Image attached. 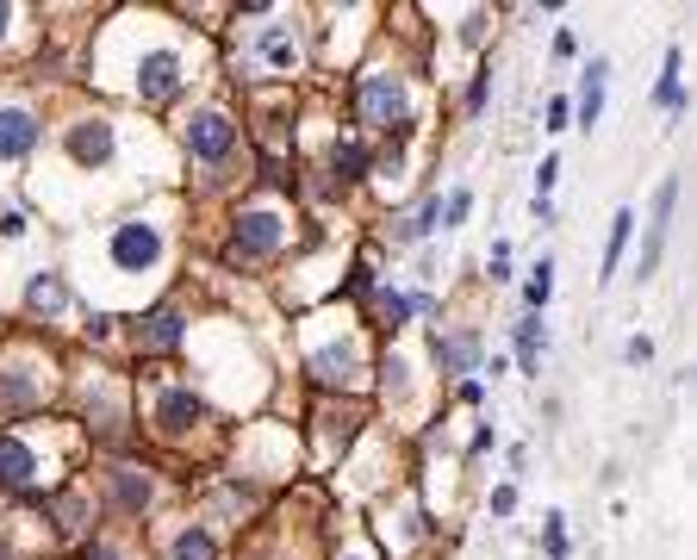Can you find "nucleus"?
Masks as SVG:
<instances>
[{
  "mask_svg": "<svg viewBox=\"0 0 697 560\" xmlns=\"http://www.w3.org/2000/svg\"><path fill=\"white\" fill-rule=\"evenodd\" d=\"M187 144H194V156H206V162H218V156L237 144V125L218 106H206V113H194L187 118Z\"/></svg>",
  "mask_w": 697,
  "mask_h": 560,
  "instance_id": "obj_1",
  "label": "nucleus"
},
{
  "mask_svg": "<svg viewBox=\"0 0 697 560\" xmlns=\"http://www.w3.org/2000/svg\"><path fill=\"white\" fill-rule=\"evenodd\" d=\"M156 255H162L156 225H118V237H113V262L118 268H150Z\"/></svg>",
  "mask_w": 697,
  "mask_h": 560,
  "instance_id": "obj_2",
  "label": "nucleus"
},
{
  "mask_svg": "<svg viewBox=\"0 0 697 560\" xmlns=\"http://www.w3.org/2000/svg\"><path fill=\"white\" fill-rule=\"evenodd\" d=\"M362 106H368L374 125H399V118H405V88L392 76H368L362 81Z\"/></svg>",
  "mask_w": 697,
  "mask_h": 560,
  "instance_id": "obj_3",
  "label": "nucleus"
},
{
  "mask_svg": "<svg viewBox=\"0 0 697 560\" xmlns=\"http://www.w3.org/2000/svg\"><path fill=\"white\" fill-rule=\"evenodd\" d=\"M174 343H181V311L174 306L150 311V318L137 324V355H169Z\"/></svg>",
  "mask_w": 697,
  "mask_h": 560,
  "instance_id": "obj_4",
  "label": "nucleus"
},
{
  "mask_svg": "<svg viewBox=\"0 0 697 560\" xmlns=\"http://www.w3.org/2000/svg\"><path fill=\"white\" fill-rule=\"evenodd\" d=\"M174 88H181V62H174L169 50L144 57V69H137V94H144V100H169Z\"/></svg>",
  "mask_w": 697,
  "mask_h": 560,
  "instance_id": "obj_5",
  "label": "nucleus"
},
{
  "mask_svg": "<svg viewBox=\"0 0 697 560\" xmlns=\"http://www.w3.org/2000/svg\"><path fill=\"white\" fill-rule=\"evenodd\" d=\"M281 243V213H250L237 218V250L243 255H268Z\"/></svg>",
  "mask_w": 697,
  "mask_h": 560,
  "instance_id": "obj_6",
  "label": "nucleus"
},
{
  "mask_svg": "<svg viewBox=\"0 0 697 560\" xmlns=\"http://www.w3.org/2000/svg\"><path fill=\"white\" fill-rule=\"evenodd\" d=\"M38 144V118L25 113V106H7L0 113V156H25Z\"/></svg>",
  "mask_w": 697,
  "mask_h": 560,
  "instance_id": "obj_7",
  "label": "nucleus"
},
{
  "mask_svg": "<svg viewBox=\"0 0 697 560\" xmlns=\"http://www.w3.org/2000/svg\"><path fill=\"white\" fill-rule=\"evenodd\" d=\"M69 156H76V162H106V156H113V125H76V132H69Z\"/></svg>",
  "mask_w": 697,
  "mask_h": 560,
  "instance_id": "obj_8",
  "label": "nucleus"
},
{
  "mask_svg": "<svg viewBox=\"0 0 697 560\" xmlns=\"http://www.w3.org/2000/svg\"><path fill=\"white\" fill-rule=\"evenodd\" d=\"M436 362H443L448 374H473V362H480V336H473V330H461V336H436Z\"/></svg>",
  "mask_w": 697,
  "mask_h": 560,
  "instance_id": "obj_9",
  "label": "nucleus"
},
{
  "mask_svg": "<svg viewBox=\"0 0 697 560\" xmlns=\"http://www.w3.org/2000/svg\"><path fill=\"white\" fill-rule=\"evenodd\" d=\"M38 473V461H32V448L13 443V436H0V485H25Z\"/></svg>",
  "mask_w": 697,
  "mask_h": 560,
  "instance_id": "obj_10",
  "label": "nucleus"
},
{
  "mask_svg": "<svg viewBox=\"0 0 697 560\" xmlns=\"http://www.w3.org/2000/svg\"><path fill=\"white\" fill-rule=\"evenodd\" d=\"M156 418H162V430H194L199 424V399L194 392H162V405H156Z\"/></svg>",
  "mask_w": 697,
  "mask_h": 560,
  "instance_id": "obj_11",
  "label": "nucleus"
},
{
  "mask_svg": "<svg viewBox=\"0 0 697 560\" xmlns=\"http://www.w3.org/2000/svg\"><path fill=\"white\" fill-rule=\"evenodd\" d=\"M25 299H32V311H62V306H69V287H62L57 274H38Z\"/></svg>",
  "mask_w": 697,
  "mask_h": 560,
  "instance_id": "obj_12",
  "label": "nucleus"
},
{
  "mask_svg": "<svg viewBox=\"0 0 697 560\" xmlns=\"http://www.w3.org/2000/svg\"><path fill=\"white\" fill-rule=\"evenodd\" d=\"M311 374H318V380H348V374H355V348H324V355H311Z\"/></svg>",
  "mask_w": 697,
  "mask_h": 560,
  "instance_id": "obj_13",
  "label": "nucleus"
},
{
  "mask_svg": "<svg viewBox=\"0 0 697 560\" xmlns=\"http://www.w3.org/2000/svg\"><path fill=\"white\" fill-rule=\"evenodd\" d=\"M604 113V57L592 62V76H585V94H580V125H598Z\"/></svg>",
  "mask_w": 697,
  "mask_h": 560,
  "instance_id": "obj_14",
  "label": "nucleus"
},
{
  "mask_svg": "<svg viewBox=\"0 0 697 560\" xmlns=\"http://www.w3.org/2000/svg\"><path fill=\"white\" fill-rule=\"evenodd\" d=\"M424 231H436V199H424V206H418V213H411V218H405V225H399L392 237H399V243H418Z\"/></svg>",
  "mask_w": 697,
  "mask_h": 560,
  "instance_id": "obj_15",
  "label": "nucleus"
},
{
  "mask_svg": "<svg viewBox=\"0 0 697 560\" xmlns=\"http://www.w3.org/2000/svg\"><path fill=\"white\" fill-rule=\"evenodd\" d=\"M218 548H213V536L206 529H187V536L174 541V560H213Z\"/></svg>",
  "mask_w": 697,
  "mask_h": 560,
  "instance_id": "obj_16",
  "label": "nucleus"
},
{
  "mask_svg": "<svg viewBox=\"0 0 697 560\" xmlns=\"http://www.w3.org/2000/svg\"><path fill=\"white\" fill-rule=\"evenodd\" d=\"M629 225H636L629 213L610 218V250H604V274H617V255H622V243H629Z\"/></svg>",
  "mask_w": 697,
  "mask_h": 560,
  "instance_id": "obj_17",
  "label": "nucleus"
},
{
  "mask_svg": "<svg viewBox=\"0 0 697 560\" xmlns=\"http://www.w3.org/2000/svg\"><path fill=\"white\" fill-rule=\"evenodd\" d=\"M362 169H368V150H362V144H343V150H336V174H343V181H362Z\"/></svg>",
  "mask_w": 697,
  "mask_h": 560,
  "instance_id": "obj_18",
  "label": "nucleus"
},
{
  "mask_svg": "<svg viewBox=\"0 0 697 560\" xmlns=\"http://www.w3.org/2000/svg\"><path fill=\"white\" fill-rule=\"evenodd\" d=\"M0 405H7V411H13V405H32V380L7 374V380H0Z\"/></svg>",
  "mask_w": 697,
  "mask_h": 560,
  "instance_id": "obj_19",
  "label": "nucleus"
},
{
  "mask_svg": "<svg viewBox=\"0 0 697 560\" xmlns=\"http://www.w3.org/2000/svg\"><path fill=\"white\" fill-rule=\"evenodd\" d=\"M536 348H542V324H523L517 330V355H523V367L536 374Z\"/></svg>",
  "mask_w": 697,
  "mask_h": 560,
  "instance_id": "obj_20",
  "label": "nucleus"
},
{
  "mask_svg": "<svg viewBox=\"0 0 697 560\" xmlns=\"http://www.w3.org/2000/svg\"><path fill=\"white\" fill-rule=\"evenodd\" d=\"M548 293H555V268H536V281H529V306H548Z\"/></svg>",
  "mask_w": 697,
  "mask_h": 560,
  "instance_id": "obj_21",
  "label": "nucleus"
},
{
  "mask_svg": "<svg viewBox=\"0 0 697 560\" xmlns=\"http://www.w3.org/2000/svg\"><path fill=\"white\" fill-rule=\"evenodd\" d=\"M118 499H125V504H144V499H150V480H132V473H118Z\"/></svg>",
  "mask_w": 697,
  "mask_h": 560,
  "instance_id": "obj_22",
  "label": "nucleus"
},
{
  "mask_svg": "<svg viewBox=\"0 0 697 560\" xmlns=\"http://www.w3.org/2000/svg\"><path fill=\"white\" fill-rule=\"evenodd\" d=\"M380 311H387V324H405V318H411V299H405V293H387V299H380Z\"/></svg>",
  "mask_w": 697,
  "mask_h": 560,
  "instance_id": "obj_23",
  "label": "nucleus"
},
{
  "mask_svg": "<svg viewBox=\"0 0 697 560\" xmlns=\"http://www.w3.org/2000/svg\"><path fill=\"white\" fill-rule=\"evenodd\" d=\"M262 57H268V62H293V44L281 38V32H268V38H262Z\"/></svg>",
  "mask_w": 697,
  "mask_h": 560,
  "instance_id": "obj_24",
  "label": "nucleus"
},
{
  "mask_svg": "<svg viewBox=\"0 0 697 560\" xmlns=\"http://www.w3.org/2000/svg\"><path fill=\"white\" fill-rule=\"evenodd\" d=\"M622 355H629V362H648V355H654V343H648V336H629V348H622Z\"/></svg>",
  "mask_w": 697,
  "mask_h": 560,
  "instance_id": "obj_25",
  "label": "nucleus"
},
{
  "mask_svg": "<svg viewBox=\"0 0 697 560\" xmlns=\"http://www.w3.org/2000/svg\"><path fill=\"white\" fill-rule=\"evenodd\" d=\"M0 32H7V7H0Z\"/></svg>",
  "mask_w": 697,
  "mask_h": 560,
  "instance_id": "obj_26",
  "label": "nucleus"
}]
</instances>
